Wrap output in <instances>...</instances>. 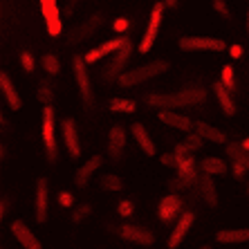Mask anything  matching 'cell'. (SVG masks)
<instances>
[{
    "mask_svg": "<svg viewBox=\"0 0 249 249\" xmlns=\"http://www.w3.org/2000/svg\"><path fill=\"white\" fill-rule=\"evenodd\" d=\"M196 130L202 135L207 142H213V144H225V142H227L225 130L211 126V124H207V122H196Z\"/></svg>",
    "mask_w": 249,
    "mask_h": 249,
    "instance_id": "cell-25",
    "label": "cell"
},
{
    "mask_svg": "<svg viewBox=\"0 0 249 249\" xmlns=\"http://www.w3.org/2000/svg\"><path fill=\"white\" fill-rule=\"evenodd\" d=\"M128 27H130V20H128L126 16H117L115 20H112V29H115L117 34H124V32H128Z\"/></svg>",
    "mask_w": 249,
    "mask_h": 249,
    "instance_id": "cell-38",
    "label": "cell"
},
{
    "mask_svg": "<svg viewBox=\"0 0 249 249\" xmlns=\"http://www.w3.org/2000/svg\"><path fill=\"white\" fill-rule=\"evenodd\" d=\"M200 249H211V247H209V245H204V247H200Z\"/></svg>",
    "mask_w": 249,
    "mask_h": 249,
    "instance_id": "cell-49",
    "label": "cell"
},
{
    "mask_svg": "<svg viewBox=\"0 0 249 249\" xmlns=\"http://www.w3.org/2000/svg\"><path fill=\"white\" fill-rule=\"evenodd\" d=\"M41 2V12L45 18V27L50 36H61L63 32V23H61V12H58L56 0H38Z\"/></svg>",
    "mask_w": 249,
    "mask_h": 249,
    "instance_id": "cell-11",
    "label": "cell"
},
{
    "mask_svg": "<svg viewBox=\"0 0 249 249\" xmlns=\"http://www.w3.org/2000/svg\"><path fill=\"white\" fill-rule=\"evenodd\" d=\"M133 213H135V202H133V200L124 197V200H119V202H117V215H119V218H124V220H126V218H130Z\"/></svg>",
    "mask_w": 249,
    "mask_h": 249,
    "instance_id": "cell-34",
    "label": "cell"
},
{
    "mask_svg": "<svg viewBox=\"0 0 249 249\" xmlns=\"http://www.w3.org/2000/svg\"><path fill=\"white\" fill-rule=\"evenodd\" d=\"M213 9L220 14L222 18H229V16H231V12H229V7H227L225 0H213Z\"/></svg>",
    "mask_w": 249,
    "mask_h": 249,
    "instance_id": "cell-42",
    "label": "cell"
},
{
    "mask_svg": "<svg viewBox=\"0 0 249 249\" xmlns=\"http://www.w3.org/2000/svg\"><path fill=\"white\" fill-rule=\"evenodd\" d=\"M227 155L231 157V162H240L249 168V151L243 148V144H229L227 146Z\"/></svg>",
    "mask_w": 249,
    "mask_h": 249,
    "instance_id": "cell-29",
    "label": "cell"
},
{
    "mask_svg": "<svg viewBox=\"0 0 249 249\" xmlns=\"http://www.w3.org/2000/svg\"><path fill=\"white\" fill-rule=\"evenodd\" d=\"M247 34H249V9H247Z\"/></svg>",
    "mask_w": 249,
    "mask_h": 249,
    "instance_id": "cell-48",
    "label": "cell"
},
{
    "mask_svg": "<svg viewBox=\"0 0 249 249\" xmlns=\"http://www.w3.org/2000/svg\"><path fill=\"white\" fill-rule=\"evenodd\" d=\"M164 9H166L164 0L153 5L151 16H148V25H146V32H144V38H142L137 45L139 54H148L153 50V45H155L157 34H160V27H162V20H164Z\"/></svg>",
    "mask_w": 249,
    "mask_h": 249,
    "instance_id": "cell-3",
    "label": "cell"
},
{
    "mask_svg": "<svg viewBox=\"0 0 249 249\" xmlns=\"http://www.w3.org/2000/svg\"><path fill=\"white\" fill-rule=\"evenodd\" d=\"M157 117H160V122H162V124L175 128V130H184V133H191V130H196V122H191V119H189V117H184V115L171 112V108H160Z\"/></svg>",
    "mask_w": 249,
    "mask_h": 249,
    "instance_id": "cell-17",
    "label": "cell"
},
{
    "mask_svg": "<svg viewBox=\"0 0 249 249\" xmlns=\"http://www.w3.org/2000/svg\"><path fill=\"white\" fill-rule=\"evenodd\" d=\"M178 45L182 52H222L227 43L218 36H182Z\"/></svg>",
    "mask_w": 249,
    "mask_h": 249,
    "instance_id": "cell-4",
    "label": "cell"
},
{
    "mask_svg": "<svg viewBox=\"0 0 249 249\" xmlns=\"http://www.w3.org/2000/svg\"><path fill=\"white\" fill-rule=\"evenodd\" d=\"M200 168H202L204 173H209V175H225L227 173V164H225V160H220V157H215V155H207L200 162Z\"/></svg>",
    "mask_w": 249,
    "mask_h": 249,
    "instance_id": "cell-26",
    "label": "cell"
},
{
    "mask_svg": "<svg viewBox=\"0 0 249 249\" xmlns=\"http://www.w3.org/2000/svg\"><path fill=\"white\" fill-rule=\"evenodd\" d=\"M76 2H79V0H68V7H65V16H72V12H74V7H76Z\"/></svg>",
    "mask_w": 249,
    "mask_h": 249,
    "instance_id": "cell-45",
    "label": "cell"
},
{
    "mask_svg": "<svg viewBox=\"0 0 249 249\" xmlns=\"http://www.w3.org/2000/svg\"><path fill=\"white\" fill-rule=\"evenodd\" d=\"M36 222L38 225H45L47 215H50V191H47V180L45 178H38L36 180Z\"/></svg>",
    "mask_w": 249,
    "mask_h": 249,
    "instance_id": "cell-14",
    "label": "cell"
},
{
    "mask_svg": "<svg viewBox=\"0 0 249 249\" xmlns=\"http://www.w3.org/2000/svg\"><path fill=\"white\" fill-rule=\"evenodd\" d=\"M229 54H231V58H243V54H245L243 45H240V43H233V45L229 47Z\"/></svg>",
    "mask_w": 249,
    "mask_h": 249,
    "instance_id": "cell-43",
    "label": "cell"
},
{
    "mask_svg": "<svg viewBox=\"0 0 249 249\" xmlns=\"http://www.w3.org/2000/svg\"><path fill=\"white\" fill-rule=\"evenodd\" d=\"M215 240L220 245H240V243H249V229H220L215 233Z\"/></svg>",
    "mask_w": 249,
    "mask_h": 249,
    "instance_id": "cell-23",
    "label": "cell"
},
{
    "mask_svg": "<svg viewBox=\"0 0 249 249\" xmlns=\"http://www.w3.org/2000/svg\"><path fill=\"white\" fill-rule=\"evenodd\" d=\"M128 38L126 36H122V38H112V41H106V43H101L99 47H92L90 52L86 54V63L88 65H92V63H99L101 58H106V56H110V54H115L117 50H122V45L126 43Z\"/></svg>",
    "mask_w": 249,
    "mask_h": 249,
    "instance_id": "cell-15",
    "label": "cell"
},
{
    "mask_svg": "<svg viewBox=\"0 0 249 249\" xmlns=\"http://www.w3.org/2000/svg\"><path fill=\"white\" fill-rule=\"evenodd\" d=\"M130 133H133V137H135V142H137V146H139V148H142V151L146 153V155H148V157L157 155V146H155V142H153L151 133L146 130V126H144V124L135 122L133 126H130Z\"/></svg>",
    "mask_w": 249,
    "mask_h": 249,
    "instance_id": "cell-19",
    "label": "cell"
},
{
    "mask_svg": "<svg viewBox=\"0 0 249 249\" xmlns=\"http://www.w3.org/2000/svg\"><path fill=\"white\" fill-rule=\"evenodd\" d=\"M0 90H2V97H5V104L9 106V110L18 112L23 108V99H20L16 86H14V81L9 79L7 72H0Z\"/></svg>",
    "mask_w": 249,
    "mask_h": 249,
    "instance_id": "cell-18",
    "label": "cell"
},
{
    "mask_svg": "<svg viewBox=\"0 0 249 249\" xmlns=\"http://www.w3.org/2000/svg\"><path fill=\"white\" fill-rule=\"evenodd\" d=\"M148 106L153 108H189V106H200L207 101V90L204 88H184V90H178V92L171 94H148L146 97Z\"/></svg>",
    "mask_w": 249,
    "mask_h": 249,
    "instance_id": "cell-1",
    "label": "cell"
},
{
    "mask_svg": "<svg viewBox=\"0 0 249 249\" xmlns=\"http://www.w3.org/2000/svg\"><path fill=\"white\" fill-rule=\"evenodd\" d=\"M54 108L52 104L43 106V124H41V137H43V146L45 153L50 157V162H56V130H54Z\"/></svg>",
    "mask_w": 249,
    "mask_h": 249,
    "instance_id": "cell-6",
    "label": "cell"
},
{
    "mask_svg": "<svg viewBox=\"0 0 249 249\" xmlns=\"http://www.w3.org/2000/svg\"><path fill=\"white\" fill-rule=\"evenodd\" d=\"M164 5L171 7V9H175V7H178V0H164Z\"/></svg>",
    "mask_w": 249,
    "mask_h": 249,
    "instance_id": "cell-46",
    "label": "cell"
},
{
    "mask_svg": "<svg viewBox=\"0 0 249 249\" xmlns=\"http://www.w3.org/2000/svg\"><path fill=\"white\" fill-rule=\"evenodd\" d=\"M243 148H247V151H249V137L243 139Z\"/></svg>",
    "mask_w": 249,
    "mask_h": 249,
    "instance_id": "cell-47",
    "label": "cell"
},
{
    "mask_svg": "<svg viewBox=\"0 0 249 249\" xmlns=\"http://www.w3.org/2000/svg\"><path fill=\"white\" fill-rule=\"evenodd\" d=\"M124 148H126V130H124V126L115 124L108 133V155L112 160H119L124 155Z\"/></svg>",
    "mask_w": 249,
    "mask_h": 249,
    "instance_id": "cell-20",
    "label": "cell"
},
{
    "mask_svg": "<svg viewBox=\"0 0 249 249\" xmlns=\"http://www.w3.org/2000/svg\"><path fill=\"white\" fill-rule=\"evenodd\" d=\"M130 54H133V41L128 38L126 43L122 45V50H117L115 54L110 56V63L104 68V72H101V76H104V81H117V76L124 72V68L128 65V61H130Z\"/></svg>",
    "mask_w": 249,
    "mask_h": 249,
    "instance_id": "cell-7",
    "label": "cell"
},
{
    "mask_svg": "<svg viewBox=\"0 0 249 249\" xmlns=\"http://www.w3.org/2000/svg\"><path fill=\"white\" fill-rule=\"evenodd\" d=\"M52 99H54L52 88H50V86H41V88H38V101H41L43 106L52 104Z\"/></svg>",
    "mask_w": 249,
    "mask_h": 249,
    "instance_id": "cell-39",
    "label": "cell"
},
{
    "mask_svg": "<svg viewBox=\"0 0 249 249\" xmlns=\"http://www.w3.org/2000/svg\"><path fill=\"white\" fill-rule=\"evenodd\" d=\"M101 23H104V14H92L86 23H81V25H76V27L70 29L68 32V43L70 45H76V43L88 41V38L101 27Z\"/></svg>",
    "mask_w": 249,
    "mask_h": 249,
    "instance_id": "cell-9",
    "label": "cell"
},
{
    "mask_svg": "<svg viewBox=\"0 0 249 249\" xmlns=\"http://www.w3.org/2000/svg\"><path fill=\"white\" fill-rule=\"evenodd\" d=\"M20 68H23L27 74H32V72H34L36 63H34V56H32V52H23V54H20Z\"/></svg>",
    "mask_w": 249,
    "mask_h": 249,
    "instance_id": "cell-37",
    "label": "cell"
},
{
    "mask_svg": "<svg viewBox=\"0 0 249 249\" xmlns=\"http://www.w3.org/2000/svg\"><path fill=\"white\" fill-rule=\"evenodd\" d=\"M99 186L104 189V191H122L124 189V182L119 175H112V173H106L99 178Z\"/></svg>",
    "mask_w": 249,
    "mask_h": 249,
    "instance_id": "cell-30",
    "label": "cell"
},
{
    "mask_svg": "<svg viewBox=\"0 0 249 249\" xmlns=\"http://www.w3.org/2000/svg\"><path fill=\"white\" fill-rule=\"evenodd\" d=\"M220 81L225 83L231 92H236L238 90V86H236V74H233V68L231 65H222V70H220Z\"/></svg>",
    "mask_w": 249,
    "mask_h": 249,
    "instance_id": "cell-33",
    "label": "cell"
},
{
    "mask_svg": "<svg viewBox=\"0 0 249 249\" xmlns=\"http://www.w3.org/2000/svg\"><path fill=\"white\" fill-rule=\"evenodd\" d=\"M193 222H196V213H191V211H186V213H182L178 220H175L173 229H171V238L166 240L168 249H178L182 245V240L186 238V233L191 231Z\"/></svg>",
    "mask_w": 249,
    "mask_h": 249,
    "instance_id": "cell-12",
    "label": "cell"
},
{
    "mask_svg": "<svg viewBox=\"0 0 249 249\" xmlns=\"http://www.w3.org/2000/svg\"><path fill=\"white\" fill-rule=\"evenodd\" d=\"M231 168H233V178H236L238 182H243L245 175H247V171H249V168L245 166V164H240V162H231Z\"/></svg>",
    "mask_w": 249,
    "mask_h": 249,
    "instance_id": "cell-40",
    "label": "cell"
},
{
    "mask_svg": "<svg viewBox=\"0 0 249 249\" xmlns=\"http://www.w3.org/2000/svg\"><path fill=\"white\" fill-rule=\"evenodd\" d=\"M197 184H200V193H202L204 202H207V207H218V191H215V182L211 180V175L204 173L200 180H197Z\"/></svg>",
    "mask_w": 249,
    "mask_h": 249,
    "instance_id": "cell-24",
    "label": "cell"
},
{
    "mask_svg": "<svg viewBox=\"0 0 249 249\" xmlns=\"http://www.w3.org/2000/svg\"><path fill=\"white\" fill-rule=\"evenodd\" d=\"M137 104H135L133 99H126V97H117V99H110L108 101V110L110 112H122V115H130L135 112Z\"/></svg>",
    "mask_w": 249,
    "mask_h": 249,
    "instance_id": "cell-28",
    "label": "cell"
},
{
    "mask_svg": "<svg viewBox=\"0 0 249 249\" xmlns=\"http://www.w3.org/2000/svg\"><path fill=\"white\" fill-rule=\"evenodd\" d=\"M101 164H104V157H101V155H92L86 164H83V166H79V171H76V178H74V184L79 186V189H86L88 182H90V178L97 173Z\"/></svg>",
    "mask_w": 249,
    "mask_h": 249,
    "instance_id": "cell-21",
    "label": "cell"
},
{
    "mask_svg": "<svg viewBox=\"0 0 249 249\" xmlns=\"http://www.w3.org/2000/svg\"><path fill=\"white\" fill-rule=\"evenodd\" d=\"M168 70V63L166 61H153V63H146V65H139L135 70H128V72H122L117 76V86L119 88H133V86H139L144 81H151L155 76L164 74Z\"/></svg>",
    "mask_w": 249,
    "mask_h": 249,
    "instance_id": "cell-2",
    "label": "cell"
},
{
    "mask_svg": "<svg viewBox=\"0 0 249 249\" xmlns=\"http://www.w3.org/2000/svg\"><path fill=\"white\" fill-rule=\"evenodd\" d=\"M72 70H74V81H76V88H79V97H81L83 106L92 108V81H90V74H88L86 58L81 56L72 58Z\"/></svg>",
    "mask_w": 249,
    "mask_h": 249,
    "instance_id": "cell-5",
    "label": "cell"
},
{
    "mask_svg": "<svg viewBox=\"0 0 249 249\" xmlns=\"http://www.w3.org/2000/svg\"><path fill=\"white\" fill-rule=\"evenodd\" d=\"M175 173H178V175L168 182V189H171V191H178V189H189V186H193L197 182L196 171H189V173H184V171H175Z\"/></svg>",
    "mask_w": 249,
    "mask_h": 249,
    "instance_id": "cell-27",
    "label": "cell"
},
{
    "mask_svg": "<svg viewBox=\"0 0 249 249\" xmlns=\"http://www.w3.org/2000/svg\"><path fill=\"white\" fill-rule=\"evenodd\" d=\"M63 144L72 160L81 155V137H79V128H76V122L72 117L63 119Z\"/></svg>",
    "mask_w": 249,
    "mask_h": 249,
    "instance_id": "cell-13",
    "label": "cell"
},
{
    "mask_svg": "<svg viewBox=\"0 0 249 249\" xmlns=\"http://www.w3.org/2000/svg\"><path fill=\"white\" fill-rule=\"evenodd\" d=\"M56 202H58V207L61 209H72L74 207V196H72L70 191H61L56 196Z\"/></svg>",
    "mask_w": 249,
    "mask_h": 249,
    "instance_id": "cell-36",
    "label": "cell"
},
{
    "mask_svg": "<svg viewBox=\"0 0 249 249\" xmlns=\"http://www.w3.org/2000/svg\"><path fill=\"white\" fill-rule=\"evenodd\" d=\"M9 207H12L9 197H2V200H0V218H2V220L7 218V211H9Z\"/></svg>",
    "mask_w": 249,
    "mask_h": 249,
    "instance_id": "cell-44",
    "label": "cell"
},
{
    "mask_svg": "<svg viewBox=\"0 0 249 249\" xmlns=\"http://www.w3.org/2000/svg\"><path fill=\"white\" fill-rule=\"evenodd\" d=\"M247 196H249V184H247Z\"/></svg>",
    "mask_w": 249,
    "mask_h": 249,
    "instance_id": "cell-50",
    "label": "cell"
},
{
    "mask_svg": "<svg viewBox=\"0 0 249 249\" xmlns=\"http://www.w3.org/2000/svg\"><path fill=\"white\" fill-rule=\"evenodd\" d=\"M182 207H184V200H182L178 193L164 196L162 200L157 202V218H160V222H162V225H171L178 215H182L180 213Z\"/></svg>",
    "mask_w": 249,
    "mask_h": 249,
    "instance_id": "cell-8",
    "label": "cell"
},
{
    "mask_svg": "<svg viewBox=\"0 0 249 249\" xmlns=\"http://www.w3.org/2000/svg\"><path fill=\"white\" fill-rule=\"evenodd\" d=\"M41 65L50 76H56L61 72V61H58L56 54H43L41 56Z\"/></svg>",
    "mask_w": 249,
    "mask_h": 249,
    "instance_id": "cell-31",
    "label": "cell"
},
{
    "mask_svg": "<svg viewBox=\"0 0 249 249\" xmlns=\"http://www.w3.org/2000/svg\"><path fill=\"white\" fill-rule=\"evenodd\" d=\"M119 238H122V240H126V243L142 245V247H151V245L155 243L153 231H148L146 227L130 225V222H126V225L119 227Z\"/></svg>",
    "mask_w": 249,
    "mask_h": 249,
    "instance_id": "cell-10",
    "label": "cell"
},
{
    "mask_svg": "<svg viewBox=\"0 0 249 249\" xmlns=\"http://www.w3.org/2000/svg\"><path fill=\"white\" fill-rule=\"evenodd\" d=\"M202 144H204V137L197 130H191V133H186V137H184V146L189 148V153H196V151H200L202 148Z\"/></svg>",
    "mask_w": 249,
    "mask_h": 249,
    "instance_id": "cell-32",
    "label": "cell"
},
{
    "mask_svg": "<svg viewBox=\"0 0 249 249\" xmlns=\"http://www.w3.org/2000/svg\"><path fill=\"white\" fill-rule=\"evenodd\" d=\"M213 94H215V99H218L220 110L225 112L227 117H233V115H236V101H233L231 90H229L225 83H222V81L213 83Z\"/></svg>",
    "mask_w": 249,
    "mask_h": 249,
    "instance_id": "cell-22",
    "label": "cell"
},
{
    "mask_svg": "<svg viewBox=\"0 0 249 249\" xmlns=\"http://www.w3.org/2000/svg\"><path fill=\"white\" fill-rule=\"evenodd\" d=\"M160 162L168 168H178V155L175 153H164V155H160Z\"/></svg>",
    "mask_w": 249,
    "mask_h": 249,
    "instance_id": "cell-41",
    "label": "cell"
},
{
    "mask_svg": "<svg viewBox=\"0 0 249 249\" xmlns=\"http://www.w3.org/2000/svg\"><path fill=\"white\" fill-rule=\"evenodd\" d=\"M90 213H92V207H90V204H81V207H74V211H72V222H74V225H81V222L86 220Z\"/></svg>",
    "mask_w": 249,
    "mask_h": 249,
    "instance_id": "cell-35",
    "label": "cell"
},
{
    "mask_svg": "<svg viewBox=\"0 0 249 249\" xmlns=\"http://www.w3.org/2000/svg\"><path fill=\"white\" fill-rule=\"evenodd\" d=\"M12 233H14V238H16L18 243H20L23 249H43L41 240L34 236V231H32L23 220H14L12 222Z\"/></svg>",
    "mask_w": 249,
    "mask_h": 249,
    "instance_id": "cell-16",
    "label": "cell"
}]
</instances>
